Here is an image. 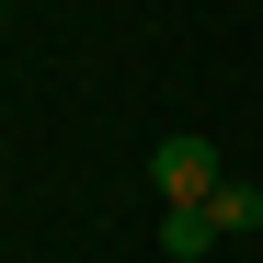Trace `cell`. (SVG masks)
I'll return each instance as SVG.
<instances>
[{
  "mask_svg": "<svg viewBox=\"0 0 263 263\" xmlns=\"http://www.w3.org/2000/svg\"><path fill=\"white\" fill-rule=\"evenodd\" d=\"M149 183H160V206H206L217 183H229V160H217V138H195V126H183V138L149 149Z\"/></svg>",
  "mask_w": 263,
  "mask_h": 263,
  "instance_id": "cell-1",
  "label": "cell"
},
{
  "mask_svg": "<svg viewBox=\"0 0 263 263\" xmlns=\"http://www.w3.org/2000/svg\"><path fill=\"white\" fill-rule=\"evenodd\" d=\"M160 252H172V263H206V252H217V217H206V206H160Z\"/></svg>",
  "mask_w": 263,
  "mask_h": 263,
  "instance_id": "cell-2",
  "label": "cell"
},
{
  "mask_svg": "<svg viewBox=\"0 0 263 263\" xmlns=\"http://www.w3.org/2000/svg\"><path fill=\"white\" fill-rule=\"evenodd\" d=\"M206 217H217V240H252V229H263V183H240V172H229V183L206 195Z\"/></svg>",
  "mask_w": 263,
  "mask_h": 263,
  "instance_id": "cell-3",
  "label": "cell"
}]
</instances>
